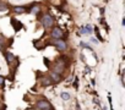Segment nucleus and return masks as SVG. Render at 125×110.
<instances>
[{
    "mask_svg": "<svg viewBox=\"0 0 125 110\" xmlns=\"http://www.w3.org/2000/svg\"><path fill=\"white\" fill-rule=\"evenodd\" d=\"M91 42H92V43H96V44L98 43V40H97L96 38H91Z\"/></svg>",
    "mask_w": 125,
    "mask_h": 110,
    "instance_id": "6ab92c4d",
    "label": "nucleus"
},
{
    "mask_svg": "<svg viewBox=\"0 0 125 110\" xmlns=\"http://www.w3.org/2000/svg\"><path fill=\"white\" fill-rule=\"evenodd\" d=\"M34 108L38 109V110H53L52 104H50L48 100H45V99H41V100H38V101L36 103Z\"/></svg>",
    "mask_w": 125,
    "mask_h": 110,
    "instance_id": "7ed1b4c3",
    "label": "nucleus"
},
{
    "mask_svg": "<svg viewBox=\"0 0 125 110\" xmlns=\"http://www.w3.org/2000/svg\"><path fill=\"white\" fill-rule=\"evenodd\" d=\"M121 26H123V27L125 26V18H123V20H121Z\"/></svg>",
    "mask_w": 125,
    "mask_h": 110,
    "instance_id": "412c9836",
    "label": "nucleus"
},
{
    "mask_svg": "<svg viewBox=\"0 0 125 110\" xmlns=\"http://www.w3.org/2000/svg\"><path fill=\"white\" fill-rule=\"evenodd\" d=\"M65 65H66V63H65L64 60H62V59L56 60V61L54 63V69H53V72H56V73L61 75L62 72H64V70H65Z\"/></svg>",
    "mask_w": 125,
    "mask_h": 110,
    "instance_id": "20e7f679",
    "label": "nucleus"
},
{
    "mask_svg": "<svg viewBox=\"0 0 125 110\" xmlns=\"http://www.w3.org/2000/svg\"><path fill=\"white\" fill-rule=\"evenodd\" d=\"M60 98H61L62 100L66 101V100H69V99L71 98V95H70L69 92H61V93H60Z\"/></svg>",
    "mask_w": 125,
    "mask_h": 110,
    "instance_id": "ddd939ff",
    "label": "nucleus"
},
{
    "mask_svg": "<svg viewBox=\"0 0 125 110\" xmlns=\"http://www.w3.org/2000/svg\"><path fill=\"white\" fill-rule=\"evenodd\" d=\"M4 82H5V78L3 76H0V86H4Z\"/></svg>",
    "mask_w": 125,
    "mask_h": 110,
    "instance_id": "a211bd4d",
    "label": "nucleus"
},
{
    "mask_svg": "<svg viewBox=\"0 0 125 110\" xmlns=\"http://www.w3.org/2000/svg\"><path fill=\"white\" fill-rule=\"evenodd\" d=\"M44 63H45V66H49V60L44 59Z\"/></svg>",
    "mask_w": 125,
    "mask_h": 110,
    "instance_id": "aec40b11",
    "label": "nucleus"
},
{
    "mask_svg": "<svg viewBox=\"0 0 125 110\" xmlns=\"http://www.w3.org/2000/svg\"><path fill=\"white\" fill-rule=\"evenodd\" d=\"M4 55H5V60H6L8 65H11L14 61H16V56L14 54H11L10 51H4Z\"/></svg>",
    "mask_w": 125,
    "mask_h": 110,
    "instance_id": "423d86ee",
    "label": "nucleus"
},
{
    "mask_svg": "<svg viewBox=\"0 0 125 110\" xmlns=\"http://www.w3.org/2000/svg\"><path fill=\"white\" fill-rule=\"evenodd\" d=\"M5 46H6V39L0 33V51H5Z\"/></svg>",
    "mask_w": 125,
    "mask_h": 110,
    "instance_id": "9b49d317",
    "label": "nucleus"
},
{
    "mask_svg": "<svg viewBox=\"0 0 125 110\" xmlns=\"http://www.w3.org/2000/svg\"><path fill=\"white\" fill-rule=\"evenodd\" d=\"M94 29H96V32H97V37H98V39H99V42H103V38L101 37V34H99V31H98V28L96 27Z\"/></svg>",
    "mask_w": 125,
    "mask_h": 110,
    "instance_id": "f3484780",
    "label": "nucleus"
},
{
    "mask_svg": "<svg viewBox=\"0 0 125 110\" xmlns=\"http://www.w3.org/2000/svg\"><path fill=\"white\" fill-rule=\"evenodd\" d=\"M53 45L59 50V51H65L68 49V43L64 39H54L53 40Z\"/></svg>",
    "mask_w": 125,
    "mask_h": 110,
    "instance_id": "39448f33",
    "label": "nucleus"
},
{
    "mask_svg": "<svg viewBox=\"0 0 125 110\" xmlns=\"http://www.w3.org/2000/svg\"><path fill=\"white\" fill-rule=\"evenodd\" d=\"M80 45H81L82 48H88L90 50H92V48H91V46L88 45V43H85V42H81V43H80Z\"/></svg>",
    "mask_w": 125,
    "mask_h": 110,
    "instance_id": "dca6fc26",
    "label": "nucleus"
},
{
    "mask_svg": "<svg viewBox=\"0 0 125 110\" xmlns=\"http://www.w3.org/2000/svg\"><path fill=\"white\" fill-rule=\"evenodd\" d=\"M49 78L52 80V82L54 83H59L60 81H61V75H59V73H56V72H50V75H49Z\"/></svg>",
    "mask_w": 125,
    "mask_h": 110,
    "instance_id": "0eeeda50",
    "label": "nucleus"
},
{
    "mask_svg": "<svg viewBox=\"0 0 125 110\" xmlns=\"http://www.w3.org/2000/svg\"><path fill=\"white\" fill-rule=\"evenodd\" d=\"M50 37H52L53 39H62V38L65 37V33H64V31H62L60 27L55 26V27H53L52 31H50Z\"/></svg>",
    "mask_w": 125,
    "mask_h": 110,
    "instance_id": "f03ea898",
    "label": "nucleus"
},
{
    "mask_svg": "<svg viewBox=\"0 0 125 110\" xmlns=\"http://www.w3.org/2000/svg\"><path fill=\"white\" fill-rule=\"evenodd\" d=\"M41 84L42 86H44V87H48V86H52L53 84V82H52V80L49 78V77H42V80H41Z\"/></svg>",
    "mask_w": 125,
    "mask_h": 110,
    "instance_id": "9d476101",
    "label": "nucleus"
},
{
    "mask_svg": "<svg viewBox=\"0 0 125 110\" xmlns=\"http://www.w3.org/2000/svg\"><path fill=\"white\" fill-rule=\"evenodd\" d=\"M73 87H74L76 91L79 89V78H77V77L75 78V81H74V83H73Z\"/></svg>",
    "mask_w": 125,
    "mask_h": 110,
    "instance_id": "2eb2a0df",
    "label": "nucleus"
},
{
    "mask_svg": "<svg viewBox=\"0 0 125 110\" xmlns=\"http://www.w3.org/2000/svg\"><path fill=\"white\" fill-rule=\"evenodd\" d=\"M14 12L15 14H25V12H27V9L25 6H14Z\"/></svg>",
    "mask_w": 125,
    "mask_h": 110,
    "instance_id": "f8f14e48",
    "label": "nucleus"
},
{
    "mask_svg": "<svg viewBox=\"0 0 125 110\" xmlns=\"http://www.w3.org/2000/svg\"><path fill=\"white\" fill-rule=\"evenodd\" d=\"M9 9V5L5 3V1H3V0H0V11H6Z\"/></svg>",
    "mask_w": 125,
    "mask_h": 110,
    "instance_id": "4468645a",
    "label": "nucleus"
},
{
    "mask_svg": "<svg viewBox=\"0 0 125 110\" xmlns=\"http://www.w3.org/2000/svg\"><path fill=\"white\" fill-rule=\"evenodd\" d=\"M79 34H92V27L91 25H86L81 27V31L79 32Z\"/></svg>",
    "mask_w": 125,
    "mask_h": 110,
    "instance_id": "6e6552de",
    "label": "nucleus"
},
{
    "mask_svg": "<svg viewBox=\"0 0 125 110\" xmlns=\"http://www.w3.org/2000/svg\"><path fill=\"white\" fill-rule=\"evenodd\" d=\"M11 23L14 25V29H15L16 32H19V31L22 28V23H21L20 21H16L15 18H11Z\"/></svg>",
    "mask_w": 125,
    "mask_h": 110,
    "instance_id": "1a4fd4ad",
    "label": "nucleus"
},
{
    "mask_svg": "<svg viewBox=\"0 0 125 110\" xmlns=\"http://www.w3.org/2000/svg\"><path fill=\"white\" fill-rule=\"evenodd\" d=\"M41 23H42V26H43L44 28H50V27L54 25V18H53L52 15L44 14L43 17L41 18Z\"/></svg>",
    "mask_w": 125,
    "mask_h": 110,
    "instance_id": "f257e3e1",
    "label": "nucleus"
}]
</instances>
